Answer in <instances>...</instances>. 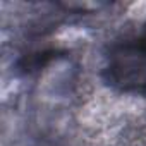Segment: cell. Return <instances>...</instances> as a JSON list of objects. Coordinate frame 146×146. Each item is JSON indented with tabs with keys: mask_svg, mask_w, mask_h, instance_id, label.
<instances>
[{
	"mask_svg": "<svg viewBox=\"0 0 146 146\" xmlns=\"http://www.w3.org/2000/svg\"><path fill=\"white\" fill-rule=\"evenodd\" d=\"M103 74L115 90L146 96V26L137 38L112 48Z\"/></svg>",
	"mask_w": 146,
	"mask_h": 146,
	"instance_id": "1",
	"label": "cell"
}]
</instances>
